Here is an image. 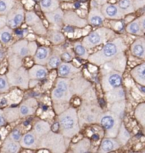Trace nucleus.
I'll return each instance as SVG.
<instances>
[{"instance_id": "72a5a7b5", "label": "nucleus", "mask_w": 145, "mask_h": 153, "mask_svg": "<svg viewBox=\"0 0 145 153\" xmlns=\"http://www.w3.org/2000/svg\"><path fill=\"white\" fill-rule=\"evenodd\" d=\"M47 36H48V40L52 43V44H60L64 43L65 38L64 35L61 32H59L58 30H53L50 32H47Z\"/></svg>"}, {"instance_id": "f8f14e48", "label": "nucleus", "mask_w": 145, "mask_h": 153, "mask_svg": "<svg viewBox=\"0 0 145 153\" xmlns=\"http://www.w3.org/2000/svg\"><path fill=\"white\" fill-rule=\"evenodd\" d=\"M63 23L64 25L70 26V27H75L78 28H83L87 25V22L81 18L73 10H68L64 12V17H63Z\"/></svg>"}, {"instance_id": "4468645a", "label": "nucleus", "mask_w": 145, "mask_h": 153, "mask_svg": "<svg viewBox=\"0 0 145 153\" xmlns=\"http://www.w3.org/2000/svg\"><path fill=\"white\" fill-rule=\"evenodd\" d=\"M58 68V76L72 78L80 73L81 69L70 62H61Z\"/></svg>"}, {"instance_id": "9d476101", "label": "nucleus", "mask_w": 145, "mask_h": 153, "mask_svg": "<svg viewBox=\"0 0 145 153\" xmlns=\"http://www.w3.org/2000/svg\"><path fill=\"white\" fill-rule=\"evenodd\" d=\"M25 21L37 34L45 35L47 33V29L43 26V22L36 13L32 11L25 12Z\"/></svg>"}, {"instance_id": "bf43d9fd", "label": "nucleus", "mask_w": 145, "mask_h": 153, "mask_svg": "<svg viewBox=\"0 0 145 153\" xmlns=\"http://www.w3.org/2000/svg\"><path fill=\"white\" fill-rule=\"evenodd\" d=\"M61 1H70V0H61Z\"/></svg>"}, {"instance_id": "9b49d317", "label": "nucleus", "mask_w": 145, "mask_h": 153, "mask_svg": "<svg viewBox=\"0 0 145 153\" xmlns=\"http://www.w3.org/2000/svg\"><path fill=\"white\" fill-rule=\"evenodd\" d=\"M101 12L105 19L109 20H121L125 16L119 8L117 4L105 3L101 5Z\"/></svg>"}, {"instance_id": "a211bd4d", "label": "nucleus", "mask_w": 145, "mask_h": 153, "mask_svg": "<svg viewBox=\"0 0 145 153\" xmlns=\"http://www.w3.org/2000/svg\"><path fill=\"white\" fill-rule=\"evenodd\" d=\"M104 20H105V18L103 16L100 8L92 7L89 13H88V16H87V24L93 26V27H97V26L102 25Z\"/></svg>"}, {"instance_id": "f03ea898", "label": "nucleus", "mask_w": 145, "mask_h": 153, "mask_svg": "<svg viewBox=\"0 0 145 153\" xmlns=\"http://www.w3.org/2000/svg\"><path fill=\"white\" fill-rule=\"evenodd\" d=\"M58 123L61 134L67 139L75 136L80 131L77 110L69 106L64 111L58 114Z\"/></svg>"}, {"instance_id": "cd10ccee", "label": "nucleus", "mask_w": 145, "mask_h": 153, "mask_svg": "<svg viewBox=\"0 0 145 153\" xmlns=\"http://www.w3.org/2000/svg\"><path fill=\"white\" fill-rule=\"evenodd\" d=\"M50 130H51V126L49 124V123H48L47 121L39 120L34 124L32 131L35 133V134L38 138H40Z\"/></svg>"}, {"instance_id": "dca6fc26", "label": "nucleus", "mask_w": 145, "mask_h": 153, "mask_svg": "<svg viewBox=\"0 0 145 153\" xmlns=\"http://www.w3.org/2000/svg\"><path fill=\"white\" fill-rule=\"evenodd\" d=\"M38 138L33 131L27 132L21 137V140L19 141L21 146L25 149H31V150H36L38 149Z\"/></svg>"}, {"instance_id": "c756f323", "label": "nucleus", "mask_w": 145, "mask_h": 153, "mask_svg": "<svg viewBox=\"0 0 145 153\" xmlns=\"http://www.w3.org/2000/svg\"><path fill=\"white\" fill-rule=\"evenodd\" d=\"M110 63L115 71L123 72L127 66V57L124 55V53H121L117 56H115L113 60H110Z\"/></svg>"}, {"instance_id": "8fccbe9b", "label": "nucleus", "mask_w": 145, "mask_h": 153, "mask_svg": "<svg viewBox=\"0 0 145 153\" xmlns=\"http://www.w3.org/2000/svg\"><path fill=\"white\" fill-rule=\"evenodd\" d=\"M28 49H29V55L33 56L34 54L36 53L37 49H38V44L36 42H30L28 43Z\"/></svg>"}, {"instance_id": "a18cd8bd", "label": "nucleus", "mask_w": 145, "mask_h": 153, "mask_svg": "<svg viewBox=\"0 0 145 153\" xmlns=\"http://www.w3.org/2000/svg\"><path fill=\"white\" fill-rule=\"evenodd\" d=\"M10 83L8 82L7 76L5 75L0 76V93H6L10 89Z\"/></svg>"}, {"instance_id": "2f4dec72", "label": "nucleus", "mask_w": 145, "mask_h": 153, "mask_svg": "<svg viewBox=\"0 0 145 153\" xmlns=\"http://www.w3.org/2000/svg\"><path fill=\"white\" fill-rule=\"evenodd\" d=\"M130 138H131L130 133L127 129L126 126L122 122L121 126H120V128H119L118 133H117V135L115 137V139L117 140V141L120 143L121 146H124V145H126L127 143L128 142Z\"/></svg>"}, {"instance_id": "393cba45", "label": "nucleus", "mask_w": 145, "mask_h": 153, "mask_svg": "<svg viewBox=\"0 0 145 153\" xmlns=\"http://www.w3.org/2000/svg\"><path fill=\"white\" fill-rule=\"evenodd\" d=\"M131 76L138 84L145 86V63L142 62L133 67L131 71Z\"/></svg>"}, {"instance_id": "aec40b11", "label": "nucleus", "mask_w": 145, "mask_h": 153, "mask_svg": "<svg viewBox=\"0 0 145 153\" xmlns=\"http://www.w3.org/2000/svg\"><path fill=\"white\" fill-rule=\"evenodd\" d=\"M28 41L27 39H21L13 44L11 47L12 54H15L20 58H25L29 56V49H28Z\"/></svg>"}, {"instance_id": "473e14b6", "label": "nucleus", "mask_w": 145, "mask_h": 153, "mask_svg": "<svg viewBox=\"0 0 145 153\" xmlns=\"http://www.w3.org/2000/svg\"><path fill=\"white\" fill-rule=\"evenodd\" d=\"M40 7L41 10L43 11V13L51 12L59 8V0H41Z\"/></svg>"}, {"instance_id": "5fc2aeb1", "label": "nucleus", "mask_w": 145, "mask_h": 153, "mask_svg": "<svg viewBox=\"0 0 145 153\" xmlns=\"http://www.w3.org/2000/svg\"><path fill=\"white\" fill-rule=\"evenodd\" d=\"M137 84H138V83H137ZM144 88V85H141V84H138V85H137V88H138V90H139L140 93H141V95H142L143 97H144L145 96Z\"/></svg>"}, {"instance_id": "e433bc0d", "label": "nucleus", "mask_w": 145, "mask_h": 153, "mask_svg": "<svg viewBox=\"0 0 145 153\" xmlns=\"http://www.w3.org/2000/svg\"><path fill=\"white\" fill-rule=\"evenodd\" d=\"M13 37V31L7 25L0 29V42L3 44H8Z\"/></svg>"}, {"instance_id": "f3484780", "label": "nucleus", "mask_w": 145, "mask_h": 153, "mask_svg": "<svg viewBox=\"0 0 145 153\" xmlns=\"http://www.w3.org/2000/svg\"><path fill=\"white\" fill-rule=\"evenodd\" d=\"M44 16L46 17V19L48 20V22L54 26L56 28H61L63 23V17H64V11L62 10L60 8L56 9L55 10L48 12V13H44Z\"/></svg>"}, {"instance_id": "37998d69", "label": "nucleus", "mask_w": 145, "mask_h": 153, "mask_svg": "<svg viewBox=\"0 0 145 153\" xmlns=\"http://www.w3.org/2000/svg\"><path fill=\"white\" fill-rule=\"evenodd\" d=\"M61 57L60 55L58 54H51L49 56L48 61H47V66H48V69L52 70V69H55L59 66V64L61 63Z\"/></svg>"}, {"instance_id": "39448f33", "label": "nucleus", "mask_w": 145, "mask_h": 153, "mask_svg": "<svg viewBox=\"0 0 145 153\" xmlns=\"http://www.w3.org/2000/svg\"><path fill=\"white\" fill-rule=\"evenodd\" d=\"M98 123L104 130L105 137L115 138L118 133L119 128L122 123V119L120 118L118 116L114 114L110 111H108L100 114Z\"/></svg>"}, {"instance_id": "de8ad7c7", "label": "nucleus", "mask_w": 145, "mask_h": 153, "mask_svg": "<svg viewBox=\"0 0 145 153\" xmlns=\"http://www.w3.org/2000/svg\"><path fill=\"white\" fill-rule=\"evenodd\" d=\"M10 138L11 140H15V141H20L21 140V133L20 132L19 129H15V130H13V131L11 132L10 134Z\"/></svg>"}, {"instance_id": "423d86ee", "label": "nucleus", "mask_w": 145, "mask_h": 153, "mask_svg": "<svg viewBox=\"0 0 145 153\" xmlns=\"http://www.w3.org/2000/svg\"><path fill=\"white\" fill-rule=\"evenodd\" d=\"M102 113V109L99 105L91 101L83 103L81 105L79 111H77L79 124L81 127L84 123H96L98 122L99 116Z\"/></svg>"}, {"instance_id": "a19ab883", "label": "nucleus", "mask_w": 145, "mask_h": 153, "mask_svg": "<svg viewBox=\"0 0 145 153\" xmlns=\"http://www.w3.org/2000/svg\"><path fill=\"white\" fill-rule=\"evenodd\" d=\"M4 111V114L5 117L6 121L8 122H13L16 121L20 117L19 116V110L18 108H14V107H7Z\"/></svg>"}, {"instance_id": "49530a36", "label": "nucleus", "mask_w": 145, "mask_h": 153, "mask_svg": "<svg viewBox=\"0 0 145 153\" xmlns=\"http://www.w3.org/2000/svg\"><path fill=\"white\" fill-rule=\"evenodd\" d=\"M110 25H112V28L115 31H121L123 28V23L121 20H110Z\"/></svg>"}, {"instance_id": "1a4fd4ad", "label": "nucleus", "mask_w": 145, "mask_h": 153, "mask_svg": "<svg viewBox=\"0 0 145 153\" xmlns=\"http://www.w3.org/2000/svg\"><path fill=\"white\" fill-rule=\"evenodd\" d=\"M25 21V10L21 7H15L6 15V25L11 29L18 28Z\"/></svg>"}, {"instance_id": "bb28decb", "label": "nucleus", "mask_w": 145, "mask_h": 153, "mask_svg": "<svg viewBox=\"0 0 145 153\" xmlns=\"http://www.w3.org/2000/svg\"><path fill=\"white\" fill-rule=\"evenodd\" d=\"M20 142L15 141L11 140L10 137H8L3 143V146L1 148V152L5 153H17L21 150Z\"/></svg>"}, {"instance_id": "f257e3e1", "label": "nucleus", "mask_w": 145, "mask_h": 153, "mask_svg": "<svg viewBox=\"0 0 145 153\" xmlns=\"http://www.w3.org/2000/svg\"><path fill=\"white\" fill-rule=\"evenodd\" d=\"M127 46L122 38H115L107 42L102 47V49L95 53L89 55L87 60L95 66H100L103 64L113 60L119 54L123 53Z\"/></svg>"}, {"instance_id": "f704fd0d", "label": "nucleus", "mask_w": 145, "mask_h": 153, "mask_svg": "<svg viewBox=\"0 0 145 153\" xmlns=\"http://www.w3.org/2000/svg\"><path fill=\"white\" fill-rule=\"evenodd\" d=\"M127 32L132 35H137V36H144V33L142 31L141 27H140L139 21L138 19H135L134 21L131 22L126 27Z\"/></svg>"}, {"instance_id": "2eb2a0df", "label": "nucleus", "mask_w": 145, "mask_h": 153, "mask_svg": "<svg viewBox=\"0 0 145 153\" xmlns=\"http://www.w3.org/2000/svg\"><path fill=\"white\" fill-rule=\"evenodd\" d=\"M38 101L35 99L30 98L26 100L18 108L20 117H26L27 116L34 114L38 109Z\"/></svg>"}, {"instance_id": "7c9ffc66", "label": "nucleus", "mask_w": 145, "mask_h": 153, "mask_svg": "<svg viewBox=\"0 0 145 153\" xmlns=\"http://www.w3.org/2000/svg\"><path fill=\"white\" fill-rule=\"evenodd\" d=\"M109 111L113 112L114 114L118 116L120 118L123 119L125 115V110H126V101L125 100H119L116 102H114L109 104Z\"/></svg>"}, {"instance_id": "6ab92c4d", "label": "nucleus", "mask_w": 145, "mask_h": 153, "mask_svg": "<svg viewBox=\"0 0 145 153\" xmlns=\"http://www.w3.org/2000/svg\"><path fill=\"white\" fill-rule=\"evenodd\" d=\"M52 54V51L50 48L46 46H41L38 47L36 53L33 55V60L36 64L45 66L47 64L49 56Z\"/></svg>"}, {"instance_id": "c9c22d12", "label": "nucleus", "mask_w": 145, "mask_h": 153, "mask_svg": "<svg viewBox=\"0 0 145 153\" xmlns=\"http://www.w3.org/2000/svg\"><path fill=\"white\" fill-rule=\"evenodd\" d=\"M117 4H118L119 8L121 9V10L122 11L124 16L132 14L136 11L132 0H119Z\"/></svg>"}, {"instance_id": "6e6d98bb", "label": "nucleus", "mask_w": 145, "mask_h": 153, "mask_svg": "<svg viewBox=\"0 0 145 153\" xmlns=\"http://www.w3.org/2000/svg\"><path fill=\"white\" fill-rule=\"evenodd\" d=\"M6 26V16H0V29Z\"/></svg>"}, {"instance_id": "c03bdc74", "label": "nucleus", "mask_w": 145, "mask_h": 153, "mask_svg": "<svg viewBox=\"0 0 145 153\" xmlns=\"http://www.w3.org/2000/svg\"><path fill=\"white\" fill-rule=\"evenodd\" d=\"M9 63L11 68H19L21 66V58L15 54H11L9 57Z\"/></svg>"}, {"instance_id": "13d9d810", "label": "nucleus", "mask_w": 145, "mask_h": 153, "mask_svg": "<svg viewBox=\"0 0 145 153\" xmlns=\"http://www.w3.org/2000/svg\"><path fill=\"white\" fill-rule=\"evenodd\" d=\"M4 56H5V52H4V50L0 49V61L2 60H4Z\"/></svg>"}, {"instance_id": "0eeeda50", "label": "nucleus", "mask_w": 145, "mask_h": 153, "mask_svg": "<svg viewBox=\"0 0 145 153\" xmlns=\"http://www.w3.org/2000/svg\"><path fill=\"white\" fill-rule=\"evenodd\" d=\"M8 82L12 87H18L21 89H27L29 87V76L28 71L25 67L21 66L19 68H11L6 75Z\"/></svg>"}, {"instance_id": "4be33fe9", "label": "nucleus", "mask_w": 145, "mask_h": 153, "mask_svg": "<svg viewBox=\"0 0 145 153\" xmlns=\"http://www.w3.org/2000/svg\"><path fill=\"white\" fill-rule=\"evenodd\" d=\"M121 146L120 145V143L117 141V140L115 138H110V137H105L104 138L100 144V147L98 152L107 153L115 151Z\"/></svg>"}, {"instance_id": "c85d7f7f", "label": "nucleus", "mask_w": 145, "mask_h": 153, "mask_svg": "<svg viewBox=\"0 0 145 153\" xmlns=\"http://www.w3.org/2000/svg\"><path fill=\"white\" fill-rule=\"evenodd\" d=\"M91 148V140L87 138L81 140L79 142L75 143L71 146V150L75 153H84L89 152Z\"/></svg>"}, {"instance_id": "3c124183", "label": "nucleus", "mask_w": 145, "mask_h": 153, "mask_svg": "<svg viewBox=\"0 0 145 153\" xmlns=\"http://www.w3.org/2000/svg\"><path fill=\"white\" fill-rule=\"evenodd\" d=\"M132 2H133L135 10H140L145 6V0H132Z\"/></svg>"}, {"instance_id": "5701e85b", "label": "nucleus", "mask_w": 145, "mask_h": 153, "mask_svg": "<svg viewBox=\"0 0 145 153\" xmlns=\"http://www.w3.org/2000/svg\"><path fill=\"white\" fill-rule=\"evenodd\" d=\"M131 53L135 57L139 58L142 60L145 59V41L144 38L136 39L131 45Z\"/></svg>"}, {"instance_id": "09e8293b", "label": "nucleus", "mask_w": 145, "mask_h": 153, "mask_svg": "<svg viewBox=\"0 0 145 153\" xmlns=\"http://www.w3.org/2000/svg\"><path fill=\"white\" fill-rule=\"evenodd\" d=\"M60 57H61V60H64L65 62H70L73 59V57H74V55H72V54H70V51H66V50H64L62 52V54L60 55Z\"/></svg>"}, {"instance_id": "a878e982", "label": "nucleus", "mask_w": 145, "mask_h": 153, "mask_svg": "<svg viewBox=\"0 0 145 153\" xmlns=\"http://www.w3.org/2000/svg\"><path fill=\"white\" fill-rule=\"evenodd\" d=\"M105 98H106V100L109 104L119 101V100H125L126 94H125L123 88L119 86V87L115 88L111 90L108 91V92L105 93Z\"/></svg>"}, {"instance_id": "412c9836", "label": "nucleus", "mask_w": 145, "mask_h": 153, "mask_svg": "<svg viewBox=\"0 0 145 153\" xmlns=\"http://www.w3.org/2000/svg\"><path fill=\"white\" fill-rule=\"evenodd\" d=\"M48 75V68L43 65L35 64L28 71V76L30 80H42Z\"/></svg>"}, {"instance_id": "4d7b16f0", "label": "nucleus", "mask_w": 145, "mask_h": 153, "mask_svg": "<svg viewBox=\"0 0 145 153\" xmlns=\"http://www.w3.org/2000/svg\"><path fill=\"white\" fill-rule=\"evenodd\" d=\"M107 0H94V2L96 3L97 4H99V5H103L104 4L106 3Z\"/></svg>"}, {"instance_id": "b1692460", "label": "nucleus", "mask_w": 145, "mask_h": 153, "mask_svg": "<svg viewBox=\"0 0 145 153\" xmlns=\"http://www.w3.org/2000/svg\"><path fill=\"white\" fill-rule=\"evenodd\" d=\"M72 94L65 92L64 90L60 89L59 88L55 87L52 90L51 93V98L54 102V104H59V103H68L72 97Z\"/></svg>"}, {"instance_id": "4c0bfd02", "label": "nucleus", "mask_w": 145, "mask_h": 153, "mask_svg": "<svg viewBox=\"0 0 145 153\" xmlns=\"http://www.w3.org/2000/svg\"><path fill=\"white\" fill-rule=\"evenodd\" d=\"M134 115L136 119L138 121L141 126L143 128L145 127V103L142 102L140 103L135 109Z\"/></svg>"}, {"instance_id": "ea45409f", "label": "nucleus", "mask_w": 145, "mask_h": 153, "mask_svg": "<svg viewBox=\"0 0 145 153\" xmlns=\"http://www.w3.org/2000/svg\"><path fill=\"white\" fill-rule=\"evenodd\" d=\"M55 87L59 88L60 89L64 90L65 92L71 93V89H70V79L67 77H61L59 76L56 79V86Z\"/></svg>"}, {"instance_id": "864d4df0", "label": "nucleus", "mask_w": 145, "mask_h": 153, "mask_svg": "<svg viewBox=\"0 0 145 153\" xmlns=\"http://www.w3.org/2000/svg\"><path fill=\"white\" fill-rule=\"evenodd\" d=\"M6 119L4 114V111L2 109H0V127L4 126L6 123Z\"/></svg>"}, {"instance_id": "ddd939ff", "label": "nucleus", "mask_w": 145, "mask_h": 153, "mask_svg": "<svg viewBox=\"0 0 145 153\" xmlns=\"http://www.w3.org/2000/svg\"><path fill=\"white\" fill-rule=\"evenodd\" d=\"M90 87L91 83L84 79L82 76L78 75L72 77V79L70 80V89L73 94H82Z\"/></svg>"}, {"instance_id": "79ce46f5", "label": "nucleus", "mask_w": 145, "mask_h": 153, "mask_svg": "<svg viewBox=\"0 0 145 153\" xmlns=\"http://www.w3.org/2000/svg\"><path fill=\"white\" fill-rule=\"evenodd\" d=\"M73 46H74V49H75V52L76 55L81 59L87 60L89 54L87 52V49L82 45L81 42H75Z\"/></svg>"}, {"instance_id": "6e6552de", "label": "nucleus", "mask_w": 145, "mask_h": 153, "mask_svg": "<svg viewBox=\"0 0 145 153\" xmlns=\"http://www.w3.org/2000/svg\"><path fill=\"white\" fill-rule=\"evenodd\" d=\"M122 81V72L118 71H110L104 74L102 77V88L106 93L115 88L119 87Z\"/></svg>"}, {"instance_id": "7ed1b4c3", "label": "nucleus", "mask_w": 145, "mask_h": 153, "mask_svg": "<svg viewBox=\"0 0 145 153\" xmlns=\"http://www.w3.org/2000/svg\"><path fill=\"white\" fill-rule=\"evenodd\" d=\"M38 148L46 149L49 152L63 153L66 151L65 138L61 134L50 130L39 138Z\"/></svg>"}, {"instance_id": "58836bf2", "label": "nucleus", "mask_w": 145, "mask_h": 153, "mask_svg": "<svg viewBox=\"0 0 145 153\" xmlns=\"http://www.w3.org/2000/svg\"><path fill=\"white\" fill-rule=\"evenodd\" d=\"M16 5V0H0V16H6Z\"/></svg>"}, {"instance_id": "052dcab7", "label": "nucleus", "mask_w": 145, "mask_h": 153, "mask_svg": "<svg viewBox=\"0 0 145 153\" xmlns=\"http://www.w3.org/2000/svg\"><path fill=\"white\" fill-rule=\"evenodd\" d=\"M70 1H71V0H70Z\"/></svg>"}, {"instance_id": "20e7f679", "label": "nucleus", "mask_w": 145, "mask_h": 153, "mask_svg": "<svg viewBox=\"0 0 145 153\" xmlns=\"http://www.w3.org/2000/svg\"><path fill=\"white\" fill-rule=\"evenodd\" d=\"M115 37L112 29L108 27H99L84 37L81 44L87 49H92L101 44H106Z\"/></svg>"}, {"instance_id": "603ef678", "label": "nucleus", "mask_w": 145, "mask_h": 153, "mask_svg": "<svg viewBox=\"0 0 145 153\" xmlns=\"http://www.w3.org/2000/svg\"><path fill=\"white\" fill-rule=\"evenodd\" d=\"M138 21H139V24H140V27H141V29H142V31L144 33L145 32V16L144 15L141 16L138 18Z\"/></svg>"}]
</instances>
